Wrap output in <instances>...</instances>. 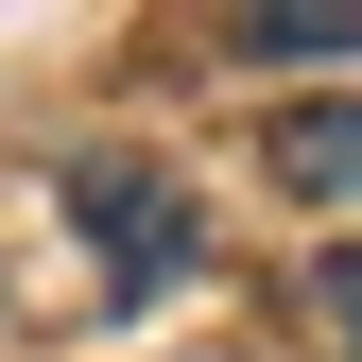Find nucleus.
Returning a JSON list of instances; mask_svg holds the SVG:
<instances>
[{
  "instance_id": "f257e3e1",
  "label": "nucleus",
  "mask_w": 362,
  "mask_h": 362,
  "mask_svg": "<svg viewBox=\"0 0 362 362\" xmlns=\"http://www.w3.org/2000/svg\"><path fill=\"white\" fill-rule=\"evenodd\" d=\"M69 224L104 242V293H173V276L207 259L190 190H173V173H139V156H69Z\"/></svg>"
},
{
  "instance_id": "f03ea898",
  "label": "nucleus",
  "mask_w": 362,
  "mask_h": 362,
  "mask_svg": "<svg viewBox=\"0 0 362 362\" xmlns=\"http://www.w3.org/2000/svg\"><path fill=\"white\" fill-rule=\"evenodd\" d=\"M276 190L293 207H362V86H328V104L276 121Z\"/></svg>"
},
{
  "instance_id": "7ed1b4c3",
  "label": "nucleus",
  "mask_w": 362,
  "mask_h": 362,
  "mask_svg": "<svg viewBox=\"0 0 362 362\" xmlns=\"http://www.w3.org/2000/svg\"><path fill=\"white\" fill-rule=\"evenodd\" d=\"M293 345L310 362H362V242H310L293 259Z\"/></svg>"
},
{
  "instance_id": "20e7f679",
  "label": "nucleus",
  "mask_w": 362,
  "mask_h": 362,
  "mask_svg": "<svg viewBox=\"0 0 362 362\" xmlns=\"http://www.w3.org/2000/svg\"><path fill=\"white\" fill-rule=\"evenodd\" d=\"M190 362H242V345H190Z\"/></svg>"
}]
</instances>
